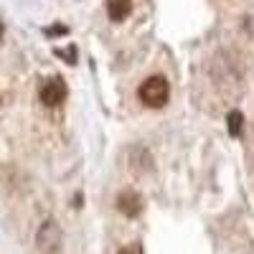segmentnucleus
I'll list each match as a JSON object with an SVG mask.
<instances>
[{"instance_id":"1","label":"nucleus","mask_w":254,"mask_h":254,"mask_svg":"<svg viewBox=\"0 0 254 254\" xmlns=\"http://www.w3.org/2000/svg\"><path fill=\"white\" fill-rule=\"evenodd\" d=\"M137 99L145 104V107L160 110V107L168 104V99H171V84H168V79L160 76V74L147 76L137 89Z\"/></svg>"},{"instance_id":"2","label":"nucleus","mask_w":254,"mask_h":254,"mask_svg":"<svg viewBox=\"0 0 254 254\" xmlns=\"http://www.w3.org/2000/svg\"><path fill=\"white\" fill-rule=\"evenodd\" d=\"M61 242H64V234L56 221H44L36 234V247L41 254H59L61 252Z\"/></svg>"},{"instance_id":"3","label":"nucleus","mask_w":254,"mask_h":254,"mask_svg":"<svg viewBox=\"0 0 254 254\" xmlns=\"http://www.w3.org/2000/svg\"><path fill=\"white\" fill-rule=\"evenodd\" d=\"M38 99L46 104V107H59V104L66 99V81L61 76H51L41 84L38 89Z\"/></svg>"},{"instance_id":"4","label":"nucleus","mask_w":254,"mask_h":254,"mask_svg":"<svg viewBox=\"0 0 254 254\" xmlns=\"http://www.w3.org/2000/svg\"><path fill=\"white\" fill-rule=\"evenodd\" d=\"M117 208L127 216H137L142 211V198L137 193H132V190H125V193L117 196Z\"/></svg>"},{"instance_id":"5","label":"nucleus","mask_w":254,"mask_h":254,"mask_svg":"<svg viewBox=\"0 0 254 254\" xmlns=\"http://www.w3.org/2000/svg\"><path fill=\"white\" fill-rule=\"evenodd\" d=\"M132 13V0H107V15L115 23H122Z\"/></svg>"},{"instance_id":"6","label":"nucleus","mask_w":254,"mask_h":254,"mask_svg":"<svg viewBox=\"0 0 254 254\" xmlns=\"http://www.w3.org/2000/svg\"><path fill=\"white\" fill-rule=\"evenodd\" d=\"M226 127H229V135H231V137H239L242 130H244V115H242L239 110H231V112L226 115Z\"/></svg>"},{"instance_id":"7","label":"nucleus","mask_w":254,"mask_h":254,"mask_svg":"<svg viewBox=\"0 0 254 254\" xmlns=\"http://www.w3.org/2000/svg\"><path fill=\"white\" fill-rule=\"evenodd\" d=\"M117 254H137V249H122V252H117Z\"/></svg>"},{"instance_id":"8","label":"nucleus","mask_w":254,"mask_h":254,"mask_svg":"<svg viewBox=\"0 0 254 254\" xmlns=\"http://www.w3.org/2000/svg\"><path fill=\"white\" fill-rule=\"evenodd\" d=\"M3 33H5V26H3V20H0V41H3Z\"/></svg>"}]
</instances>
